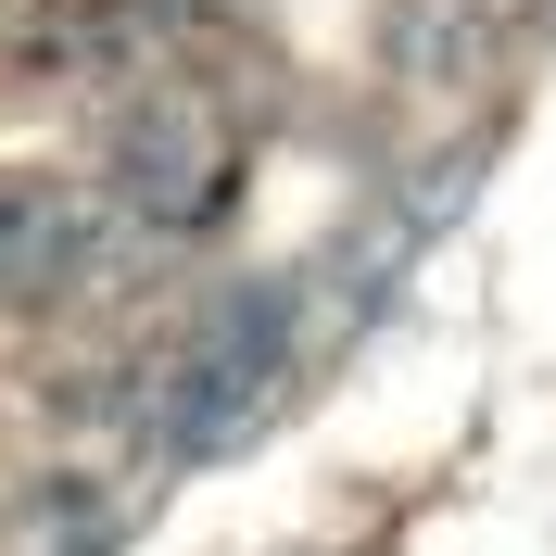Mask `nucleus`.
<instances>
[{"mask_svg": "<svg viewBox=\"0 0 556 556\" xmlns=\"http://www.w3.org/2000/svg\"><path fill=\"white\" fill-rule=\"evenodd\" d=\"M114 190H127L139 215H165V228L215 215V127L190 102H139L127 127H114Z\"/></svg>", "mask_w": 556, "mask_h": 556, "instance_id": "1", "label": "nucleus"}]
</instances>
